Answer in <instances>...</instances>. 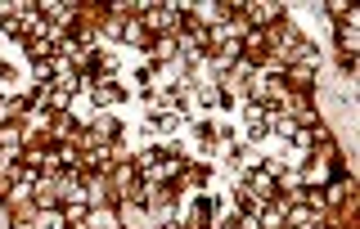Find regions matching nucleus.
Wrapping results in <instances>:
<instances>
[{"label": "nucleus", "mask_w": 360, "mask_h": 229, "mask_svg": "<svg viewBox=\"0 0 360 229\" xmlns=\"http://www.w3.org/2000/svg\"><path fill=\"white\" fill-rule=\"evenodd\" d=\"M239 14H248V23H252V32H261V28H270V23H279V5L275 0H248V5H239Z\"/></svg>", "instance_id": "obj_1"}, {"label": "nucleus", "mask_w": 360, "mask_h": 229, "mask_svg": "<svg viewBox=\"0 0 360 229\" xmlns=\"http://www.w3.org/2000/svg\"><path fill=\"white\" fill-rule=\"evenodd\" d=\"M248 193L261 202L275 198V171H248Z\"/></svg>", "instance_id": "obj_2"}, {"label": "nucleus", "mask_w": 360, "mask_h": 229, "mask_svg": "<svg viewBox=\"0 0 360 229\" xmlns=\"http://www.w3.org/2000/svg\"><path fill=\"white\" fill-rule=\"evenodd\" d=\"M266 131H270V104H248V135L261 140Z\"/></svg>", "instance_id": "obj_3"}, {"label": "nucleus", "mask_w": 360, "mask_h": 229, "mask_svg": "<svg viewBox=\"0 0 360 229\" xmlns=\"http://www.w3.org/2000/svg\"><path fill=\"white\" fill-rule=\"evenodd\" d=\"M95 104H99V108L122 104V90H117V86H108V81H99V86H95Z\"/></svg>", "instance_id": "obj_4"}, {"label": "nucleus", "mask_w": 360, "mask_h": 229, "mask_svg": "<svg viewBox=\"0 0 360 229\" xmlns=\"http://www.w3.org/2000/svg\"><path fill=\"white\" fill-rule=\"evenodd\" d=\"M338 45L347 50V58H351V50H356V28H351V23H338Z\"/></svg>", "instance_id": "obj_5"}, {"label": "nucleus", "mask_w": 360, "mask_h": 229, "mask_svg": "<svg viewBox=\"0 0 360 229\" xmlns=\"http://www.w3.org/2000/svg\"><path fill=\"white\" fill-rule=\"evenodd\" d=\"M329 14H333V19H338V23H351V19H356L347 0H329Z\"/></svg>", "instance_id": "obj_6"}, {"label": "nucleus", "mask_w": 360, "mask_h": 229, "mask_svg": "<svg viewBox=\"0 0 360 229\" xmlns=\"http://www.w3.org/2000/svg\"><path fill=\"white\" fill-rule=\"evenodd\" d=\"M113 135H117V122L113 117H99L95 122V140H113Z\"/></svg>", "instance_id": "obj_7"}, {"label": "nucleus", "mask_w": 360, "mask_h": 229, "mask_svg": "<svg viewBox=\"0 0 360 229\" xmlns=\"http://www.w3.org/2000/svg\"><path fill=\"white\" fill-rule=\"evenodd\" d=\"M19 140H23V131H19V126H10V122L0 126V144H10V149H14Z\"/></svg>", "instance_id": "obj_8"}, {"label": "nucleus", "mask_w": 360, "mask_h": 229, "mask_svg": "<svg viewBox=\"0 0 360 229\" xmlns=\"http://www.w3.org/2000/svg\"><path fill=\"white\" fill-rule=\"evenodd\" d=\"M122 36L131 41V45H140V41H144V28H140V23H126V28H122Z\"/></svg>", "instance_id": "obj_9"}, {"label": "nucleus", "mask_w": 360, "mask_h": 229, "mask_svg": "<svg viewBox=\"0 0 360 229\" xmlns=\"http://www.w3.org/2000/svg\"><path fill=\"white\" fill-rule=\"evenodd\" d=\"M221 229H248V225H243V216H234V220H226Z\"/></svg>", "instance_id": "obj_10"}]
</instances>
